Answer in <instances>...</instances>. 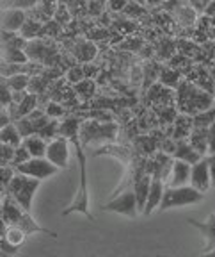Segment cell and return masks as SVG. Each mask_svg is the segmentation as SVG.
I'll return each instance as SVG.
<instances>
[{
    "mask_svg": "<svg viewBox=\"0 0 215 257\" xmlns=\"http://www.w3.org/2000/svg\"><path fill=\"white\" fill-rule=\"evenodd\" d=\"M38 136L43 138V140L48 141V143H50L52 140H56V138H59V121L50 120L43 128H41L40 133H38Z\"/></svg>",
    "mask_w": 215,
    "mask_h": 257,
    "instance_id": "cell-24",
    "label": "cell"
},
{
    "mask_svg": "<svg viewBox=\"0 0 215 257\" xmlns=\"http://www.w3.org/2000/svg\"><path fill=\"white\" fill-rule=\"evenodd\" d=\"M164 189H166V182L162 181L160 173L152 168V184H150V195H148V202L146 207H144L142 216H150L153 211L158 209L160 202H162Z\"/></svg>",
    "mask_w": 215,
    "mask_h": 257,
    "instance_id": "cell-9",
    "label": "cell"
},
{
    "mask_svg": "<svg viewBox=\"0 0 215 257\" xmlns=\"http://www.w3.org/2000/svg\"><path fill=\"white\" fill-rule=\"evenodd\" d=\"M96 54V47L92 43H82V47H76V56L82 57V61H91Z\"/></svg>",
    "mask_w": 215,
    "mask_h": 257,
    "instance_id": "cell-29",
    "label": "cell"
},
{
    "mask_svg": "<svg viewBox=\"0 0 215 257\" xmlns=\"http://www.w3.org/2000/svg\"><path fill=\"white\" fill-rule=\"evenodd\" d=\"M0 216L4 218L6 223H8L9 227H18V229L24 230L27 236L28 234L43 232V234H48V236H52V237H57L56 232L46 230V229H43L41 225H38L36 221H34V218L30 216V213L24 211L20 205L16 204V202L9 197V195H6L4 200L0 202Z\"/></svg>",
    "mask_w": 215,
    "mask_h": 257,
    "instance_id": "cell-2",
    "label": "cell"
},
{
    "mask_svg": "<svg viewBox=\"0 0 215 257\" xmlns=\"http://www.w3.org/2000/svg\"><path fill=\"white\" fill-rule=\"evenodd\" d=\"M22 141H24V138L20 136V133H18V128H16L14 123H9L8 127H4L0 131V143L9 145V147L16 149V147L22 145Z\"/></svg>",
    "mask_w": 215,
    "mask_h": 257,
    "instance_id": "cell-18",
    "label": "cell"
},
{
    "mask_svg": "<svg viewBox=\"0 0 215 257\" xmlns=\"http://www.w3.org/2000/svg\"><path fill=\"white\" fill-rule=\"evenodd\" d=\"M44 112H46L52 120H56V118H59V116H62V114H64V107H60L57 102H52V104H48V107H46V111H44Z\"/></svg>",
    "mask_w": 215,
    "mask_h": 257,
    "instance_id": "cell-34",
    "label": "cell"
},
{
    "mask_svg": "<svg viewBox=\"0 0 215 257\" xmlns=\"http://www.w3.org/2000/svg\"><path fill=\"white\" fill-rule=\"evenodd\" d=\"M40 31H43V25L40 24V22L36 20H28L24 24V27H22V31L18 32L22 38H24L25 41H32V40H36V36L40 34Z\"/></svg>",
    "mask_w": 215,
    "mask_h": 257,
    "instance_id": "cell-22",
    "label": "cell"
},
{
    "mask_svg": "<svg viewBox=\"0 0 215 257\" xmlns=\"http://www.w3.org/2000/svg\"><path fill=\"white\" fill-rule=\"evenodd\" d=\"M208 172H210V188H215V156H208Z\"/></svg>",
    "mask_w": 215,
    "mask_h": 257,
    "instance_id": "cell-35",
    "label": "cell"
},
{
    "mask_svg": "<svg viewBox=\"0 0 215 257\" xmlns=\"http://www.w3.org/2000/svg\"><path fill=\"white\" fill-rule=\"evenodd\" d=\"M46 157L56 168L64 170L68 168V159H70V141L66 138L59 136L52 140L46 147Z\"/></svg>",
    "mask_w": 215,
    "mask_h": 257,
    "instance_id": "cell-8",
    "label": "cell"
},
{
    "mask_svg": "<svg viewBox=\"0 0 215 257\" xmlns=\"http://www.w3.org/2000/svg\"><path fill=\"white\" fill-rule=\"evenodd\" d=\"M0 59H4L6 63H11V64L28 63V57L25 54V50H20V48H2L0 50Z\"/></svg>",
    "mask_w": 215,
    "mask_h": 257,
    "instance_id": "cell-19",
    "label": "cell"
},
{
    "mask_svg": "<svg viewBox=\"0 0 215 257\" xmlns=\"http://www.w3.org/2000/svg\"><path fill=\"white\" fill-rule=\"evenodd\" d=\"M98 154H108L112 157H118V161H121L124 165H130L132 161V152L124 147H120V145H104V149Z\"/></svg>",
    "mask_w": 215,
    "mask_h": 257,
    "instance_id": "cell-20",
    "label": "cell"
},
{
    "mask_svg": "<svg viewBox=\"0 0 215 257\" xmlns=\"http://www.w3.org/2000/svg\"><path fill=\"white\" fill-rule=\"evenodd\" d=\"M172 159H180V161H185V163H188V165H196L198 161L201 159L203 156H200V154L196 152L194 149H192V145L188 143V141L185 140H178L174 145V150H172Z\"/></svg>",
    "mask_w": 215,
    "mask_h": 257,
    "instance_id": "cell-16",
    "label": "cell"
},
{
    "mask_svg": "<svg viewBox=\"0 0 215 257\" xmlns=\"http://www.w3.org/2000/svg\"><path fill=\"white\" fill-rule=\"evenodd\" d=\"M44 86H46V80H44L41 75H34V77H30V82H28L27 91L32 93V95H38V93L44 91Z\"/></svg>",
    "mask_w": 215,
    "mask_h": 257,
    "instance_id": "cell-28",
    "label": "cell"
},
{
    "mask_svg": "<svg viewBox=\"0 0 215 257\" xmlns=\"http://www.w3.org/2000/svg\"><path fill=\"white\" fill-rule=\"evenodd\" d=\"M108 6H110V9H116V11H118V9L126 8V4H124V2H120V0H114V2H112V4H108Z\"/></svg>",
    "mask_w": 215,
    "mask_h": 257,
    "instance_id": "cell-38",
    "label": "cell"
},
{
    "mask_svg": "<svg viewBox=\"0 0 215 257\" xmlns=\"http://www.w3.org/2000/svg\"><path fill=\"white\" fill-rule=\"evenodd\" d=\"M150 184H152V172H142V175L136 177L134 181V193H136V200H137V211L139 214L144 213V207H146L148 195H150Z\"/></svg>",
    "mask_w": 215,
    "mask_h": 257,
    "instance_id": "cell-14",
    "label": "cell"
},
{
    "mask_svg": "<svg viewBox=\"0 0 215 257\" xmlns=\"http://www.w3.org/2000/svg\"><path fill=\"white\" fill-rule=\"evenodd\" d=\"M40 184H41V181H38V179H32V177H27V175H24V173L14 172V175H12L11 182H9L6 191H8L9 197L20 205L24 211L30 213L32 198L36 195Z\"/></svg>",
    "mask_w": 215,
    "mask_h": 257,
    "instance_id": "cell-3",
    "label": "cell"
},
{
    "mask_svg": "<svg viewBox=\"0 0 215 257\" xmlns=\"http://www.w3.org/2000/svg\"><path fill=\"white\" fill-rule=\"evenodd\" d=\"M82 120L80 118H66V120L59 121V136L66 138L70 143L75 147L76 159H78V168H80V181H78V189H76L73 202L68 207L62 209V216H70L72 213H80L88 216L89 221H94V218L91 216L89 211V186H88V159H86V149L84 145L80 143L78 138V128Z\"/></svg>",
    "mask_w": 215,
    "mask_h": 257,
    "instance_id": "cell-1",
    "label": "cell"
},
{
    "mask_svg": "<svg viewBox=\"0 0 215 257\" xmlns=\"http://www.w3.org/2000/svg\"><path fill=\"white\" fill-rule=\"evenodd\" d=\"M12 154H14V149H12V147L0 143V166H11Z\"/></svg>",
    "mask_w": 215,
    "mask_h": 257,
    "instance_id": "cell-30",
    "label": "cell"
},
{
    "mask_svg": "<svg viewBox=\"0 0 215 257\" xmlns=\"http://www.w3.org/2000/svg\"><path fill=\"white\" fill-rule=\"evenodd\" d=\"M12 175H14L12 166H0V189H8Z\"/></svg>",
    "mask_w": 215,
    "mask_h": 257,
    "instance_id": "cell-31",
    "label": "cell"
},
{
    "mask_svg": "<svg viewBox=\"0 0 215 257\" xmlns=\"http://www.w3.org/2000/svg\"><path fill=\"white\" fill-rule=\"evenodd\" d=\"M178 11H176V15H178V22L184 25H192L196 20V9L194 6H188V4H182L178 6Z\"/></svg>",
    "mask_w": 215,
    "mask_h": 257,
    "instance_id": "cell-23",
    "label": "cell"
},
{
    "mask_svg": "<svg viewBox=\"0 0 215 257\" xmlns=\"http://www.w3.org/2000/svg\"><path fill=\"white\" fill-rule=\"evenodd\" d=\"M118 136V125L114 121H96V120H86L80 123L78 138L80 143L86 147L92 143H107L114 141Z\"/></svg>",
    "mask_w": 215,
    "mask_h": 257,
    "instance_id": "cell-4",
    "label": "cell"
},
{
    "mask_svg": "<svg viewBox=\"0 0 215 257\" xmlns=\"http://www.w3.org/2000/svg\"><path fill=\"white\" fill-rule=\"evenodd\" d=\"M25 22H27V13L25 11L11 8H6L0 11V31L20 32Z\"/></svg>",
    "mask_w": 215,
    "mask_h": 257,
    "instance_id": "cell-11",
    "label": "cell"
},
{
    "mask_svg": "<svg viewBox=\"0 0 215 257\" xmlns=\"http://www.w3.org/2000/svg\"><path fill=\"white\" fill-rule=\"evenodd\" d=\"M104 211L116 214H123L128 218H137L139 216V211H137V200H136V193L134 188H126L123 191H120L118 195H112L110 200L104 205Z\"/></svg>",
    "mask_w": 215,
    "mask_h": 257,
    "instance_id": "cell-6",
    "label": "cell"
},
{
    "mask_svg": "<svg viewBox=\"0 0 215 257\" xmlns=\"http://www.w3.org/2000/svg\"><path fill=\"white\" fill-rule=\"evenodd\" d=\"M206 150L208 156H215V121H212L206 128Z\"/></svg>",
    "mask_w": 215,
    "mask_h": 257,
    "instance_id": "cell-32",
    "label": "cell"
},
{
    "mask_svg": "<svg viewBox=\"0 0 215 257\" xmlns=\"http://www.w3.org/2000/svg\"><path fill=\"white\" fill-rule=\"evenodd\" d=\"M190 186L201 193L210 189V172H208V156L201 157L196 165L190 166Z\"/></svg>",
    "mask_w": 215,
    "mask_h": 257,
    "instance_id": "cell-10",
    "label": "cell"
},
{
    "mask_svg": "<svg viewBox=\"0 0 215 257\" xmlns=\"http://www.w3.org/2000/svg\"><path fill=\"white\" fill-rule=\"evenodd\" d=\"M8 229H9V225L6 223L4 218L0 216V237H2V239L6 237V232H8Z\"/></svg>",
    "mask_w": 215,
    "mask_h": 257,
    "instance_id": "cell-37",
    "label": "cell"
},
{
    "mask_svg": "<svg viewBox=\"0 0 215 257\" xmlns=\"http://www.w3.org/2000/svg\"><path fill=\"white\" fill-rule=\"evenodd\" d=\"M30 159V154L27 152V149H25L24 145H20V147H16L14 149V154H12V161H11V166L12 168H16V166L24 165L25 161Z\"/></svg>",
    "mask_w": 215,
    "mask_h": 257,
    "instance_id": "cell-27",
    "label": "cell"
},
{
    "mask_svg": "<svg viewBox=\"0 0 215 257\" xmlns=\"http://www.w3.org/2000/svg\"><path fill=\"white\" fill-rule=\"evenodd\" d=\"M25 237H27V234H25L22 229H18V227H9L4 239L8 241L9 245L18 246V248H20V245L25 241Z\"/></svg>",
    "mask_w": 215,
    "mask_h": 257,
    "instance_id": "cell-26",
    "label": "cell"
},
{
    "mask_svg": "<svg viewBox=\"0 0 215 257\" xmlns=\"http://www.w3.org/2000/svg\"><path fill=\"white\" fill-rule=\"evenodd\" d=\"M200 257H215V248H212V250H206V252H203Z\"/></svg>",
    "mask_w": 215,
    "mask_h": 257,
    "instance_id": "cell-39",
    "label": "cell"
},
{
    "mask_svg": "<svg viewBox=\"0 0 215 257\" xmlns=\"http://www.w3.org/2000/svg\"><path fill=\"white\" fill-rule=\"evenodd\" d=\"M0 109H4V107H2V105H0Z\"/></svg>",
    "mask_w": 215,
    "mask_h": 257,
    "instance_id": "cell-41",
    "label": "cell"
},
{
    "mask_svg": "<svg viewBox=\"0 0 215 257\" xmlns=\"http://www.w3.org/2000/svg\"><path fill=\"white\" fill-rule=\"evenodd\" d=\"M27 152L30 154V157H44L46 156V147H48V141H44L43 138H40L38 134H32V136L25 138L22 141Z\"/></svg>",
    "mask_w": 215,
    "mask_h": 257,
    "instance_id": "cell-17",
    "label": "cell"
},
{
    "mask_svg": "<svg viewBox=\"0 0 215 257\" xmlns=\"http://www.w3.org/2000/svg\"><path fill=\"white\" fill-rule=\"evenodd\" d=\"M168 188H180V186H190V165L185 161L172 159L169 179L166 182Z\"/></svg>",
    "mask_w": 215,
    "mask_h": 257,
    "instance_id": "cell-12",
    "label": "cell"
},
{
    "mask_svg": "<svg viewBox=\"0 0 215 257\" xmlns=\"http://www.w3.org/2000/svg\"><path fill=\"white\" fill-rule=\"evenodd\" d=\"M204 198V193L198 191L192 186H180V188H168L164 189L162 202L158 205V211H169L176 207H187V205L201 204Z\"/></svg>",
    "mask_w": 215,
    "mask_h": 257,
    "instance_id": "cell-5",
    "label": "cell"
},
{
    "mask_svg": "<svg viewBox=\"0 0 215 257\" xmlns=\"http://www.w3.org/2000/svg\"><path fill=\"white\" fill-rule=\"evenodd\" d=\"M68 80L70 82H75V84L82 82V80H84V68H80V66H73V68H70L68 70Z\"/></svg>",
    "mask_w": 215,
    "mask_h": 257,
    "instance_id": "cell-33",
    "label": "cell"
},
{
    "mask_svg": "<svg viewBox=\"0 0 215 257\" xmlns=\"http://www.w3.org/2000/svg\"><path fill=\"white\" fill-rule=\"evenodd\" d=\"M187 223L192 225L194 229H198L201 234H203V237H204V250H203V252L215 248V213H212L210 216H208L206 220H203V221L190 220V218H188Z\"/></svg>",
    "mask_w": 215,
    "mask_h": 257,
    "instance_id": "cell-13",
    "label": "cell"
},
{
    "mask_svg": "<svg viewBox=\"0 0 215 257\" xmlns=\"http://www.w3.org/2000/svg\"><path fill=\"white\" fill-rule=\"evenodd\" d=\"M54 50L56 48L52 47V43L43 40H32L25 47V54H27L28 61H36V63L38 61H46L48 57H52Z\"/></svg>",
    "mask_w": 215,
    "mask_h": 257,
    "instance_id": "cell-15",
    "label": "cell"
},
{
    "mask_svg": "<svg viewBox=\"0 0 215 257\" xmlns=\"http://www.w3.org/2000/svg\"><path fill=\"white\" fill-rule=\"evenodd\" d=\"M14 172L24 173V175L38 179V181H44L48 177L59 173V168H56L46 157H30L28 161H25L24 165L16 166Z\"/></svg>",
    "mask_w": 215,
    "mask_h": 257,
    "instance_id": "cell-7",
    "label": "cell"
},
{
    "mask_svg": "<svg viewBox=\"0 0 215 257\" xmlns=\"http://www.w3.org/2000/svg\"><path fill=\"white\" fill-rule=\"evenodd\" d=\"M9 123H12L9 111H8V109H0V131H2L4 127H8Z\"/></svg>",
    "mask_w": 215,
    "mask_h": 257,
    "instance_id": "cell-36",
    "label": "cell"
},
{
    "mask_svg": "<svg viewBox=\"0 0 215 257\" xmlns=\"http://www.w3.org/2000/svg\"><path fill=\"white\" fill-rule=\"evenodd\" d=\"M0 257H12V255H9V253H6L4 250L0 248Z\"/></svg>",
    "mask_w": 215,
    "mask_h": 257,
    "instance_id": "cell-40",
    "label": "cell"
},
{
    "mask_svg": "<svg viewBox=\"0 0 215 257\" xmlns=\"http://www.w3.org/2000/svg\"><path fill=\"white\" fill-rule=\"evenodd\" d=\"M0 105L4 109H9L12 105V91L6 77H0Z\"/></svg>",
    "mask_w": 215,
    "mask_h": 257,
    "instance_id": "cell-25",
    "label": "cell"
},
{
    "mask_svg": "<svg viewBox=\"0 0 215 257\" xmlns=\"http://www.w3.org/2000/svg\"><path fill=\"white\" fill-rule=\"evenodd\" d=\"M28 82H30V75L28 73H18V75L8 77V84L12 93H24L27 91Z\"/></svg>",
    "mask_w": 215,
    "mask_h": 257,
    "instance_id": "cell-21",
    "label": "cell"
}]
</instances>
